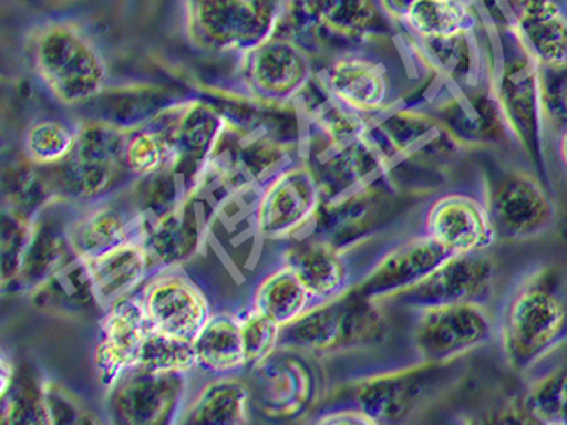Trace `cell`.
Returning a JSON list of instances; mask_svg holds the SVG:
<instances>
[{
	"instance_id": "obj_21",
	"label": "cell",
	"mask_w": 567,
	"mask_h": 425,
	"mask_svg": "<svg viewBox=\"0 0 567 425\" xmlns=\"http://www.w3.org/2000/svg\"><path fill=\"white\" fill-rule=\"evenodd\" d=\"M450 258H453L452 252L430 236L410 238L389 250L354 288L377 301L392 299L424 281Z\"/></svg>"
},
{
	"instance_id": "obj_33",
	"label": "cell",
	"mask_w": 567,
	"mask_h": 425,
	"mask_svg": "<svg viewBox=\"0 0 567 425\" xmlns=\"http://www.w3.org/2000/svg\"><path fill=\"white\" fill-rule=\"evenodd\" d=\"M80 129L81 121L38 118L23 133V157L38 167H56L74 151Z\"/></svg>"
},
{
	"instance_id": "obj_9",
	"label": "cell",
	"mask_w": 567,
	"mask_h": 425,
	"mask_svg": "<svg viewBox=\"0 0 567 425\" xmlns=\"http://www.w3.org/2000/svg\"><path fill=\"white\" fill-rule=\"evenodd\" d=\"M324 203L310 162H292L256 190L252 224L264 240H290L316 220Z\"/></svg>"
},
{
	"instance_id": "obj_42",
	"label": "cell",
	"mask_w": 567,
	"mask_h": 425,
	"mask_svg": "<svg viewBox=\"0 0 567 425\" xmlns=\"http://www.w3.org/2000/svg\"><path fill=\"white\" fill-rule=\"evenodd\" d=\"M378 4L382 8L383 13L386 14V19L400 22L405 19V14L409 13L410 8L415 4V0H378Z\"/></svg>"
},
{
	"instance_id": "obj_10",
	"label": "cell",
	"mask_w": 567,
	"mask_h": 425,
	"mask_svg": "<svg viewBox=\"0 0 567 425\" xmlns=\"http://www.w3.org/2000/svg\"><path fill=\"white\" fill-rule=\"evenodd\" d=\"M484 203L502 240H532L548 231L557 218L546 183L516 168L488 172Z\"/></svg>"
},
{
	"instance_id": "obj_5",
	"label": "cell",
	"mask_w": 567,
	"mask_h": 425,
	"mask_svg": "<svg viewBox=\"0 0 567 425\" xmlns=\"http://www.w3.org/2000/svg\"><path fill=\"white\" fill-rule=\"evenodd\" d=\"M130 131L101 121H81L80 136L65 162L51 167L61 200L89 204L106 199L135 183L124 163Z\"/></svg>"
},
{
	"instance_id": "obj_28",
	"label": "cell",
	"mask_w": 567,
	"mask_h": 425,
	"mask_svg": "<svg viewBox=\"0 0 567 425\" xmlns=\"http://www.w3.org/2000/svg\"><path fill=\"white\" fill-rule=\"evenodd\" d=\"M251 388L238 375H215L186 401L179 424L244 425L251 422Z\"/></svg>"
},
{
	"instance_id": "obj_23",
	"label": "cell",
	"mask_w": 567,
	"mask_h": 425,
	"mask_svg": "<svg viewBox=\"0 0 567 425\" xmlns=\"http://www.w3.org/2000/svg\"><path fill=\"white\" fill-rule=\"evenodd\" d=\"M348 250L333 246L330 241L310 236L299 246L285 255V265H289L305 287L310 290L317 305L336 301L353 290V270L349 263Z\"/></svg>"
},
{
	"instance_id": "obj_7",
	"label": "cell",
	"mask_w": 567,
	"mask_h": 425,
	"mask_svg": "<svg viewBox=\"0 0 567 425\" xmlns=\"http://www.w3.org/2000/svg\"><path fill=\"white\" fill-rule=\"evenodd\" d=\"M458 361V360H456ZM452 363H426L395 374L378 375L353 390V404L372 424H400L432 404L455 383L461 370Z\"/></svg>"
},
{
	"instance_id": "obj_31",
	"label": "cell",
	"mask_w": 567,
	"mask_h": 425,
	"mask_svg": "<svg viewBox=\"0 0 567 425\" xmlns=\"http://www.w3.org/2000/svg\"><path fill=\"white\" fill-rule=\"evenodd\" d=\"M415 42L475 34L476 17L465 0H415L401 20Z\"/></svg>"
},
{
	"instance_id": "obj_13",
	"label": "cell",
	"mask_w": 567,
	"mask_h": 425,
	"mask_svg": "<svg viewBox=\"0 0 567 425\" xmlns=\"http://www.w3.org/2000/svg\"><path fill=\"white\" fill-rule=\"evenodd\" d=\"M188 397L190 374H158L135 366L107 392V416L124 425L179 424Z\"/></svg>"
},
{
	"instance_id": "obj_4",
	"label": "cell",
	"mask_w": 567,
	"mask_h": 425,
	"mask_svg": "<svg viewBox=\"0 0 567 425\" xmlns=\"http://www.w3.org/2000/svg\"><path fill=\"white\" fill-rule=\"evenodd\" d=\"M494 95L512 139L530 157L535 174L549 188L545 151V102H543V66L526 51L516 31L511 28L502 37V56Z\"/></svg>"
},
{
	"instance_id": "obj_18",
	"label": "cell",
	"mask_w": 567,
	"mask_h": 425,
	"mask_svg": "<svg viewBox=\"0 0 567 425\" xmlns=\"http://www.w3.org/2000/svg\"><path fill=\"white\" fill-rule=\"evenodd\" d=\"M144 229V212L131 194L81 204L69 222V241L80 259L95 258L122 246Z\"/></svg>"
},
{
	"instance_id": "obj_12",
	"label": "cell",
	"mask_w": 567,
	"mask_h": 425,
	"mask_svg": "<svg viewBox=\"0 0 567 425\" xmlns=\"http://www.w3.org/2000/svg\"><path fill=\"white\" fill-rule=\"evenodd\" d=\"M240 60L244 89L270 106L292 104L316 79L312 54L285 34L276 33Z\"/></svg>"
},
{
	"instance_id": "obj_34",
	"label": "cell",
	"mask_w": 567,
	"mask_h": 425,
	"mask_svg": "<svg viewBox=\"0 0 567 425\" xmlns=\"http://www.w3.org/2000/svg\"><path fill=\"white\" fill-rule=\"evenodd\" d=\"M136 369L158 372V374H171V372L192 374L197 370L194 342L151 329L144 345L140 349Z\"/></svg>"
},
{
	"instance_id": "obj_3",
	"label": "cell",
	"mask_w": 567,
	"mask_h": 425,
	"mask_svg": "<svg viewBox=\"0 0 567 425\" xmlns=\"http://www.w3.org/2000/svg\"><path fill=\"white\" fill-rule=\"evenodd\" d=\"M389 320L380 301L349 290L336 301L317 305L298 322L284 328L281 348L310 356L377 348L385 342Z\"/></svg>"
},
{
	"instance_id": "obj_17",
	"label": "cell",
	"mask_w": 567,
	"mask_h": 425,
	"mask_svg": "<svg viewBox=\"0 0 567 425\" xmlns=\"http://www.w3.org/2000/svg\"><path fill=\"white\" fill-rule=\"evenodd\" d=\"M153 331L194 342L214 317L205 291L176 269L156 273L140 290Z\"/></svg>"
},
{
	"instance_id": "obj_29",
	"label": "cell",
	"mask_w": 567,
	"mask_h": 425,
	"mask_svg": "<svg viewBox=\"0 0 567 425\" xmlns=\"http://www.w3.org/2000/svg\"><path fill=\"white\" fill-rule=\"evenodd\" d=\"M197 370L209 375H240L247 372L243 328L237 314L214 313L194 340Z\"/></svg>"
},
{
	"instance_id": "obj_19",
	"label": "cell",
	"mask_w": 567,
	"mask_h": 425,
	"mask_svg": "<svg viewBox=\"0 0 567 425\" xmlns=\"http://www.w3.org/2000/svg\"><path fill=\"white\" fill-rule=\"evenodd\" d=\"M317 79L331 97L369 118L382 115L394 102L389 70L360 49L333 56Z\"/></svg>"
},
{
	"instance_id": "obj_27",
	"label": "cell",
	"mask_w": 567,
	"mask_h": 425,
	"mask_svg": "<svg viewBox=\"0 0 567 425\" xmlns=\"http://www.w3.org/2000/svg\"><path fill=\"white\" fill-rule=\"evenodd\" d=\"M437 116L465 147L502 144L512 138L494 92L464 99L452 95L450 102L439 107Z\"/></svg>"
},
{
	"instance_id": "obj_37",
	"label": "cell",
	"mask_w": 567,
	"mask_h": 425,
	"mask_svg": "<svg viewBox=\"0 0 567 425\" xmlns=\"http://www.w3.org/2000/svg\"><path fill=\"white\" fill-rule=\"evenodd\" d=\"M4 424H49L43 381L17 380L14 374L10 392L2 397Z\"/></svg>"
},
{
	"instance_id": "obj_40",
	"label": "cell",
	"mask_w": 567,
	"mask_h": 425,
	"mask_svg": "<svg viewBox=\"0 0 567 425\" xmlns=\"http://www.w3.org/2000/svg\"><path fill=\"white\" fill-rule=\"evenodd\" d=\"M43 392H45L47 416L49 424H90L95 422L90 418L83 404L69 392L61 388L60 384L43 380Z\"/></svg>"
},
{
	"instance_id": "obj_6",
	"label": "cell",
	"mask_w": 567,
	"mask_h": 425,
	"mask_svg": "<svg viewBox=\"0 0 567 425\" xmlns=\"http://www.w3.org/2000/svg\"><path fill=\"white\" fill-rule=\"evenodd\" d=\"M285 0H185L186 33L209 54L243 58L278 31Z\"/></svg>"
},
{
	"instance_id": "obj_24",
	"label": "cell",
	"mask_w": 567,
	"mask_h": 425,
	"mask_svg": "<svg viewBox=\"0 0 567 425\" xmlns=\"http://www.w3.org/2000/svg\"><path fill=\"white\" fill-rule=\"evenodd\" d=\"M186 97H179L173 90L153 84L136 86H106L97 97L84 104L78 112L90 121L106 122L118 129L133 131L150 124L156 116L176 106Z\"/></svg>"
},
{
	"instance_id": "obj_25",
	"label": "cell",
	"mask_w": 567,
	"mask_h": 425,
	"mask_svg": "<svg viewBox=\"0 0 567 425\" xmlns=\"http://www.w3.org/2000/svg\"><path fill=\"white\" fill-rule=\"evenodd\" d=\"M512 29L543 69L567 65V6L563 0H519Z\"/></svg>"
},
{
	"instance_id": "obj_32",
	"label": "cell",
	"mask_w": 567,
	"mask_h": 425,
	"mask_svg": "<svg viewBox=\"0 0 567 425\" xmlns=\"http://www.w3.org/2000/svg\"><path fill=\"white\" fill-rule=\"evenodd\" d=\"M174 148L168 138L167 112L150 124L130 131L124 151V163L135 180L145 179L163 170L173 172Z\"/></svg>"
},
{
	"instance_id": "obj_26",
	"label": "cell",
	"mask_w": 567,
	"mask_h": 425,
	"mask_svg": "<svg viewBox=\"0 0 567 425\" xmlns=\"http://www.w3.org/2000/svg\"><path fill=\"white\" fill-rule=\"evenodd\" d=\"M192 199L194 197L183 199L156 217L144 218L142 238L158 272L177 269V265L196 255L203 243L200 222Z\"/></svg>"
},
{
	"instance_id": "obj_43",
	"label": "cell",
	"mask_w": 567,
	"mask_h": 425,
	"mask_svg": "<svg viewBox=\"0 0 567 425\" xmlns=\"http://www.w3.org/2000/svg\"><path fill=\"white\" fill-rule=\"evenodd\" d=\"M558 156L567 170V125L560 133H558Z\"/></svg>"
},
{
	"instance_id": "obj_38",
	"label": "cell",
	"mask_w": 567,
	"mask_h": 425,
	"mask_svg": "<svg viewBox=\"0 0 567 425\" xmlns=\"http://www.w3.org/2000/svg\"><path fill=\"white\" fill-rule=\"evenodd\" d=\"M34 218L25 217L13 209H6L2 220V276L4 284L17 282L23 252L28 247L29 236L33 229Z\"/></svg>"
},
{
	"instance_id": "obj_14",
	"label": "cell",
	"mask_w": 567,
	"mask_h": 425,
	"mask_svg": "<svg viewBox=\"0 0 567 425\" xmlns=\"http://www.w3.org/2000/svg\"><path fill=\"white\" fill-rule=\"evenodd\" d=\"M414 343L426 363H452L467 352L484 348L498 331L487 305L478 302L435 305L419 311Z\"/></svg>"
},
{
	"instance_id": "obj_30",
	"label": "cell",
	"mask_w": 567,
	"mask_h": 425,
	"mask_svg": "<svg viewBox=\"0 0 567 425\" xmlns=\"http://www.w3.org/2000/svg\"><path fill=\"white\" fill-rule=\"evenodd\" d=\"M252 305L281 328L298 322L317 308L316 299L289 265L264 276L252 293Z\"/></svg>"
},
{
	"instance_id": "obj_20",
	"label": "cell",
	"mask_w": 567,
	"mask_h": 425,
	"mask_svg": "<svg viewBox=\"0 0 567 425\" xmlns=\"http://www.w3.org/2000/svg\"><path fill=\"white\" fill-rule=\"evenodd\" d=\"M424 235L453 256L480 255L498 240L484 200L446 194L433 200L424 217Z\"/></svg>"
},
{
	"instance_id": "obj_39",
	"label": "cell",
	"mask_w": 567,
	"mask_h": 425,
	"mask_svg": "<svg viewBox=\"0 0 567 425\" xmlns=\"http://www.w3.org/2000/svg\"><path fill=\"white\" fill-rule=\"evenodd\" d=\"M543 102L546 125L560 133L567 125V65L543 69Z\"/></svg>"
},
{
	"instance_id": "obj_35",
	"label": "cell",
	"mask_w": 567,
	"mask_h": 425,
	"mask_svg": "<svg viewBox=\"0 0 567 425\" xmlns=\"http://www.w3.org/2000/svg\"><path fill=\"white\" fill-rule=\"evenodd\" d=\"M523 413L534 424L567 425V370L537 381L526 393Z\"/></svg>"
},
{
	"instance_id": "obj_2",
	"label": "cell",
	"mask_w": 567,
	"mask_h": 425,
	"mask_svg": "<svg viewBox=\"0 0 567 425\" xmlns=\"http://www.w3.org/2000/svg\"><path fill=\"white\" fill-rule=\"evenodd\" d=\"M29 61L40 84L61 106L80 110L107 86L103 52L75 23L38 28L29 43Z\"/></svg>"
},
{
	"instance_id": "obj_1",
	"label": "cell",
	"mask_w": 567,
	"mask_h": 425,
	"mask_svg": "<svg viewBox=\"0 0 567 425\" xmlns=\"http://www.w3.org/2000/svg\"><path fill=\"white\" fill-rule=\"evenodd\" d=\"M514 372H528L567 342V273L543 267L517 282L498 325Z\"/></svg>"
},
{
	"instance_id": "obj_15",
	"label": "cell",
	"mask_w": 567,
	"mask_h": 425,
	"mask_svg": "<svg viewBox=\"0 0 567 425\" xmlns=\"http://www.w3.org/2000/svg\"><path fill=\"white\" fill-rule=\"evenodd\" d=\"M496 282L498 265L485 252L453 256L432 276L414 288L392 297L391 301L417 311L464 302L487 304L496 291Z\"/></svg>"
},
{
	"instance_id": "obj_8",
	"label": "cell",
	"mask_w": 567,
	"mask_h": 425,
	"mask_svg": "<svg viewBox=\"0 0 567 425\" xmlns=\"http://www.w3.org/2000/svg\"><path fill=\"white\" fill-rule=\"evenodd\" d=\"M372 133L395 167H414L424 176H442L464 153L465 145L437 115L400 110L372 124Z\"/></svg>"
},
{
	"instance_id": "obj_11",
	"label": "cell",
	"mask_w": 567,
	"mask_h": 425,
	"mask_svg": "<svg viewBox=\"0 0 567 425\" xmlns=\"http://www.w3.org/2000/svg\"><path fill=\"white\" fill-rule=\"evenodd\" d=\"M249 375L252 413L269 421H298L316 404L319 377L301 351L279 348Z\"/></svg>"
},
{
	"instance_id": "obj_36",
	"label": "cell",
	"mask_w": 567,
	"mask_h": 425,
	"mask_svg": "<svg viewBox=\"0 0 567 425\" xmlns=\"http://www.w3.org/2000/svg\"><path fill=\"white\" fill-rule=\"evenodd\" d=\"M243 328L244 348H246L247 372L260 365L267 357L272 356L281 348L284 328L276 324L266 313L249 305L247 310L237 313Z\"/></svg>"
},
{
	"instance_id": "obj_22",
	"label": "cell",
	"mask_w": 567,
	"mask_h": 425,
	"mask_svg": "<svg viewBox=\"0 0 567 425\" xmlns=\"http://www.w3.org/2000/svg\"><path fill=\"white\" fill-rule=\"evenodd\" d=\"M83 263L95 301L104 310L142 290L153 276L159 273L142 232L104 255L83 259Z\"/></svg>"
},
{
	"instance_id": "obj_16",
	"label": "cell",
	"mask_w": 567,
	"mask_h": 425,
	"mask_svg": "<svg viewBox=\"0 0 567 425\" xmlns=\"http://www.w3.org/2000/svg\"><path fill=\"white\" fill-rule=\"evenodd\" d=\"M150 333V317L140 290L104 310L97 345L93 349V369L106 392L135 369L140 349Z\"/></svg>"
},
{
	"instance_id": "obj_41",
	"label": "cell",
	"mask_w": 567,
	"mask_h": 425,
	"mask_svg": "<svg viewBox=\"0 0 567 425\" xmlns=\"http://www.w3.org/2000/svg\"><path fill=\"white\" fill-rule=\"evenodd\" d=\"M313 424H359L374 425L365 413L360 412L357 407L346 406L333 410V412L324 413L317 416Z\"/></svg>"
}]
</instances>
